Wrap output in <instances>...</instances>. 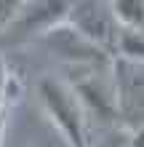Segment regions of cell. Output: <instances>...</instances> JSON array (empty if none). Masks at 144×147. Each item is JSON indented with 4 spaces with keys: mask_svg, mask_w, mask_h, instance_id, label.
<instances>
[{
    "mask_svg": "<svg viewBox=\"0 0 144 147\" xmlns=\"http://www.w3.org/2000/svg\"><path fill=\"white\" fill-rule=\"evenodd\" d=\"M128 147H144V131L131 134V142H128Z\"/></svg>",
    "mask_w": 144,
    "mask_h": 147,
    "instance_id": "cell-9",
    "label": "cell"
},
{
    "mask_svg": "<svg viewBox=\"0 0 144 147\" xmlns=\"http://www.w3.org/2000/svg\"><path fill=\"white\" fill-rule=\"evenodd\" d=\"M67 22H70L86 40H91L94 46H99L101 51H107V54L115 59V46H117L120 24H117L109 3H96V0L72 3Z\"/></svg>",
    "mask_w": 144,
    "mask_h": 147,
    "instance_id": "cell-4",
    "label": "cell"
},
{
    "mask_svg": "<svg viewBox=\"0 0 144 147\" xmlns=\"http://www.w3.org/2000/svg\"><path fill=\"white\" fill-rule=\"evenodd\" d=\"M109 5L120 27L144 32V0H112Z\"/></svg>",
    "mask_w": 144,
    "mask_h": 147,
    "instance_id": "cell-5",
    "label": "cell"
},
{
    "mask_svg": "<svg viewBox=\"0 0 144 147\" xmlns=\"http://www.w3.org/2000/svg\"><path fill=\"white\" fill-rule=\"evenodd\" d=\"M40 46L48 48V54L62 59L67 64L78 67H112V56L107 51H101L91 40H86L70 22H62L56 27H51L46 35H40Z\"/></svg>",
    "mask_w": 144,
    "mask_h": 147,
    "instance_id": "cell-3",
    "label": "cell"
},
{
    "mask_svg": "<svg viewBox=\"0 0 144 147\" xmlns=\"http://www.w3.org/2000/svg\"><path fill=\"white\" fill-rule=\"evenodd\" d=\"M112 96L117 123L125 131H144V62L112 59Z\"/></svg>",
    "mask_w": 144,
    "mask_h": 147,
    "instance_id": "cell-2",
    "label": "cell"
},
{
    "mask_svg": "<svg viewBox=\"0 0 144 147\" xmlns=\"http://www.w3.org/2000/svg\"><path fill=\"white\" fill-rule=\"evenodd\" d=\"M13 83H16V78H13V72H11V67H8L5 59L0 56V115H5V107L11 105Z\"/></svg>",
    "mask_w": 144,
    "mask_h": 147,
    "instance_id": "cell-7",
    "label": "cell"
},
{
    "mask_svg": "<svg viewBox=\"0 0 144 147\" xmlns=\"http://www.w3.org/2000/svg\"><path fill=\"white\" fill-rule=\"evenodd\" d=\"M19 11H21L19 0H0V35L11 30V24L16 22Z\"/></svg>",
    "mask_w": 144,
    "mask_h": 147,
    "instance_id": "cell-8",
    "label": "cell"
},
{
    "mask_svg": "<svg viewBox=\"0 0 144 147\" xmlns=\"http://www.w3.org/2000/svg\"><path fill=\"white\" fill-rule=\"evenodd\" d=\"M38 96L43 102L48 118L59 128V134L67 139V144L88 147V118H86V110H83L78 94L72 91V86L54 80V78H40Z\"/></svg>",
    "mask_w": 144,
    "mask_h": 147,
    "instance_id": "cell-1",
    "label": "cell"
},
{
    "mask_svg": "<svg viewBox=\"0 0 144 147\" xmlns=\"http://www.w3.org/2000/svg\"><path fill=\"white\" fill-rule=\"evenodd\" d=\"M115 59L144 62V32L120 27V32H117V46H115Z\"/></svg>",
    "mask_w": 144,
    "mask_h": 147,
    "instance_id": "cell-6",
    "label": "cell"
},
{
    "mask_svg": "<svg viewBox=\"0 0 144 147\" xmlns=\"http://www.w3.org/2000/svg\"><path fill=\"white\" fill-rule=\"evenodd\" d=\"M3 134H5V115H0V147H3Z\"/></svg>",
    "mask_w": 144,
    "mask_h": 147,
    "instance_id": "cell-10",
    "label": "cell"
}]
</instances>
